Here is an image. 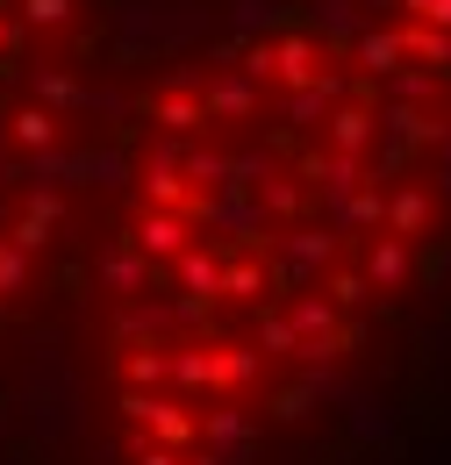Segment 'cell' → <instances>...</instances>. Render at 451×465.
<instances>
[{
	"label": "cell",
	"mask_w": 451,
	"mask_h": 465,
	"mask_svg": "<svg viewBox=\"0 0 451 465\" xmlns=\"http://www.w3.org/2000/svg\"><path fill=\"white\" fill-rule=\"evenodd\" d=\"M172 280H179L186 301H201V308H208V301H223V258H215V251H201V243H186V251L172 258Z\"/></svg>",
	"instance_id": "1"
},
{
	"label": "cell",
	"mask_w": 451,
	"mask_h": 465,
	"mask_svg": "<svg viewBox=\"0 0 451 465\" xmlns=\"http://www.w3.org/2000/svg\"><path fill=\"white\" fill-rule=\"evenodd\" d=\"M129 243H136L144 258H179L194 236H186V215H172V208H144L136 230H129Z\"/></svg>",
	"instance_id": "2"
},
{
	"label": "cell",
	"mask_w": 451,
	"mask_h": 465,
	"mask_svg": "<svg viewBox=\"0 0 451 465\" xmlns=\"http://www.w3.org/2000/svg\"><path fill=\"white\" fill-rule=\"evenodd\" d=\"M57 223H65V201H57V193H29V208H22L15 223H7V243H22V251L36 258V251L51 243Z\"/></svg>",
	"instance_id": "3"
},
{
	"label": "cell",
	"mask_w": 451,
	"mask_h": 465,
	"mask_svg": "<svg viewBox=\"0 0 451 465\" xmlns=\"http://www.w3.org/2000/svg\"><path fill=\"white\" fill-rule=\"evenodd\" d=\"M172 387L179 394H215V344H172Z\"/></svg>",
	"instance_id": "4"
},
{
	"label": "cell",
	"mask_w": 451,
	"mask_h": 465,
	"mask_svg": "<svg viewBox=\"0 0 451 465\" xmlns=\"http://www.w3.org/2000/svg\"><path fill=\"white\" fill-rule=\"evenodd\" d=\"M165 380H172V351L165 344H136L122 358V387H129V394H158Z\"/></svg>",
	"instance_id": "5"
},
{
	"label": "cell",
	"mask_w": 451,
	"mask_h": 465,
	"mask_svg": "<svg viewBox=\"0 0 451 465\" xmlns=\"http://www.w3.org/2000/svg\"><path fill=\"white\" fill-rule=\"evenodd\" d=\"M266 287H273V272H266V258H258V251L223 258V301H266Z\"/></svg>",
	"instance_id": "6"
},
{
	"label": "cell",
	"mask_w": 451,
	"mask_h": 465,
	"mask_svg": "<svg viewBox=\"0 0 451 465\" xmlns=\"http://www.w3.org/2000/svg\"><path fill=\"white\" fill-rule=\"evenodd\" d=\"M151 122H165V129H201L208 122V94H194V86H165L158 101H151Z\"/></svg>",
	"instance_id": "7"
},
{
	"label": "cell",
	"mask_w": 451,
	"mask_h": 465,
	"mask_svg": "<svg viewBox=\"0 0 451 465\" xmlns=\"http://www.w3.org/2000/svg\"><path fill=\"white\" fill-rule=\"evenodd\" d=\"M101 280H108L115 293H144V287H151V258H144V251H136V243L122 236L108 258H101Z\"/></svg>",
	"instance_id": "8"
},
{
	"label": "cell",
	"mask_w": 451,
	"mask_h": 465,
	"mask_svg": "<svg viewBox=\"0 0 451 465\" xmlns=\"http://www.w3.org/2000/svg\"><path fill=\"white\" fill-rule=\"evenodd\" d=\"M7 136H15L22 151H51V143H57V115L44 108V101H29V108L15 115V129H7Z\"/></svg>",
	"instance_id": "9"
},
{
	"label": "cell",
	"mask_w": 451,
	"mask_h": 465,
	"mask_svg": "<svg viewBox=\"0 0 451 465\" xmlns=\"http://www.w3.org/2000/svg\"><path fill=\"white\" fill-rule=\"evenodd\" d=\"M22 287H29V251L0 236V301H7V293H22Z\"/></svg>",
	"instance_id": "10"
},
{
	"label": "cell",
	"mask_w": 451,
	"mask_h": 465,
	"mask_svg": "<svg viewBox=\"0 0 451 465\" xmlns=\"http://www.w3.org/2000/svg\"><path fill=\"white\" fill-rule=\"evenodd\" d=\"M22 22L29 29H65L72 22V0H22Z\"/></svg>",
	"instance_id": "11"
},
{
	"label": "cell",
	"mask_w": 451,
	"mask_h": 465,
	"mask_svg": "<svg viewBox=\"0 0 451 465\" xmlns=\"http://www.w3.org/2000/svg\"><path fill=\"white\" fill-rule=\"evenodd\" d=\"M36 101H44V108H72V101H79V86H72V72H44V79H36Z\"/></svg>",
	"instance_id": "12"
},
{
	"label": "cell",
	"mask_w": 451,
	"mask_h": 465,
	"mask_svg": "<svg viewBox=\"0 0 451 465\" xmlns=\"http://www.w3.org/2000/svg\"><path fill=\"white\" fill-rule=\"evenodd\" d=\"M136 465H186V451H172V444H136Z\"/></svg>",
	"instance_id": "13"
},
{
	"label": "cell",
	"mask_w": 451,
	"mask_h": 465,
	"mask_svg": "<svg viewBox=\"0 0 451 465\" xmlns=\"http://www.w3.org/2000/svg\"><path fill=\"white\" fill-rule=\"evenodd\" d=\"M0 44H15V29H7V22H0Z\"/></svg>",
	"instance_id": "14"
}]
</instances>
